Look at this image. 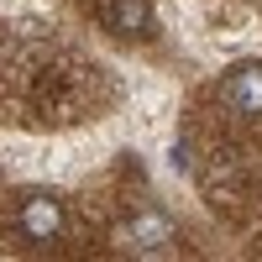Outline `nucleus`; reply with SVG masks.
I'll return each instance as SVG.
<instances>
[{"mask_svg": "<svg viewBox=\"0 0 262 262\" xmlns=\"http://www.w3.org/2000/svg\"><path fill=\"white\" fill-rule=\"evenodd\" d=\"M16 226H21V236H32V242H58L63 200H53V194H27L21 210H16Z\"/></svg>", "mask_w": 262, "mask_h": 262, "instance_id": "f257e3e1", "label": "nucleus"}, {"mask_svg": "<svg viewBox=\"0 0 262 262\" xmlns=\"http://www.w3.org/2000/svg\"><path fill=\"white\" fill-rule=\"evenodd\" d=\"M221 100L242 116H262V63H242L231 69L226 84H221Z\"/></svg>", "mask_w": 262, "mask_h": 262, "instance_id": "f03ea898", "label": "nucleus"}, {"mask_svg": "<svg viewBox=\"0 0 262 262\" xmlns=\"http://www.w3.org/2000/svg\"><path fill=\"white\" fill-rule=\"evenodd\" d=\"M168 168H173V173H189V147H184V142H173V152H168Z\"/></svg>", "mask_w": 262, "mask_h": 262, "instance_id": "39448f33", "label": "nucleus"}, {"mask_svg": "<svg viewBox=\"0 0 262 262\" xmlns=\"http://www.w3.org/2000/svg\"><path fill=\"white\" fill-rule=\"evenodd\" d=\"M111 27L121 32V37H152V6L147 0H111Z\"/></svg>", "mask_w": 262, "mask_h": 262, "instance_id": "7ed1b4c3", "label": "nucleus"}, {"mask_svg": "<svg viewBox=\"0 0 262 262\" xmlns=\"http://www.w3.org/2000/svg\"><path fill=\"white\" fill-rule=\"evenodd\" d=\"M131 242H137L142 252H158V247L173 242V221H168V215H158V210H147V215L131 221Z\"/></svg>", "mask_w": 262, "mask_h": 262, "instance_id": "20e7f679", "label": "nucleus"}]
</instances>
